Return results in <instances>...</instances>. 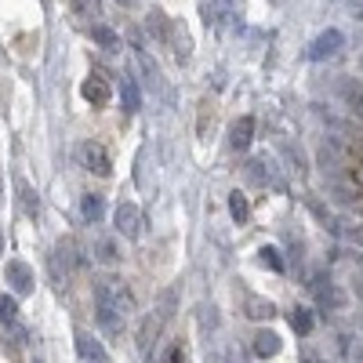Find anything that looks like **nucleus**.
Wrapping results in <instances>:
<instances>
[{
    "label": "nucleus",
    "mask_w": 363,
    "mask_h": 363,
    "mask_svg": "<svg viewBox=\"0 0 363 363\" xmlns=\"http://www.w3.org/2000/svg\"><path fill=\"white\" fill-rule=\"evenodd\" d=\"M113 225H116V233L124 240H138L142 236V211H138V203L120 200L116 211H113Z\"/></svg>",
    "instance_id": "obj_3"
},
{
    "label": "nucleus",
    "mask_w": 363,
    "mask_h": 363,
    "mask_svg": "<svg viewBox=\"0 0 363 363\" xmlns=\"http://www.w3.org/2000/svg\"><path fill=\"white\" fill-rule=\"evenodd\" d=\"M91 33H95V40H99L106 51H120V37L113 33L109 26H99V22H95V26H91Z\"/></svg>",
    "instance_id": "obj_24"
},
{
    "label": "nucleus",
    "mask_w": 363,
    "mask_h": 363,
    "mask_svg": "<svg viewBox=\"0 0 363 363\" xmlns=\"http://www.w3.org/2000/svg\"><path fill=\"white\" fill-rule=\"evenodd\" d=\"M69 8L80 22H95L99 18V0H69Z\"/></svg>",
    "instance_id": "obj_22"
},
{
    "label": "nucleus",
    "mask_w": 363,
    "mask_h": 363,
    "mask_svg": "<svg viewBox=\"0 0 363 363\" xmlns=\"http://www.w3.org/2000/svg\"><path fill=\"white\" fill-rule=\"evenodd\" d=\"M18 200H22V211H26V218H40V196H37V189L29 186L26 178H18Z\"/></svg>",
    "instance_id": "obj_17"
},
{
    "label": "nucleus",
    "mask_w": 363,
    "mask_h": 363,
    "mask_svg": "<svg viewBox=\"0 0 363 363\" xmlns=\"http://www.w3.org/2000/svg\"><path fill=\"white\" fill-rule=\"evenodd\" d=\"M4 277H8V284H11V291H15L18 298L33 294V269H29L26 262L11 258V262H8V269H4Z\"/></svg>",
    "instance_id": "obj_6"
},
{
    "label": "nucleus",
    "mask_w": 363,
    "mask_h": 363,
    "mask_svg": "<svg viewBox=\"0 0 363 363\" xmlns=\"http://www.w3.org/2000/svg\"><path fill=\"white\" fill-rule=\"evenodd\" d=\"M313 291H316V301H320L323 309H342V306H345V294H342L335 284L316 280V284H313Z\"/></svg>",
    "instance_id": "obj_15"
},
{
    "label": "nucleus",
    "mask_w": 363,
    "mask_h": 363,
    "mask_svg": "<svg viewBox=\"0 0 363 363\" xmlns=\"http://www.w3.org/2000/svg\"><path fill=\"white\" fill-rule=\"evenodd\" d=\"M91 258H95L99 265H120V247H116V240L106 236V233H95L91 236Z\"/></svg>",
    "instance_id": "obj_8"
},
{
    "label": "nucleus",
    "mask_w": 363,
    "mask_h": 363,
    "mask_svg": "<svg viewBox=\"0 0 363 363\" xmlns=\"http://www.w3.org/2000/svg\"><path fill=\"white\" fill-rule=\"evenodd\" d=\"M131 313H135V294L116 277L95 280V316H99V327L106 330L109 338H116L120 330H124Z\"/></svg>",
    "instance_id": "obj_1"
},
{
    "label": "nucleus",
    "mask_w": 363,
    "mask_h": 363,
    "mask_svg": "<svg viewBox=\"0 0 363 363\" xmlns=\"http://www.w3.org/2000/svg\"><path fill=\"white\" fill-rule=\"evenodd\" d=\"M80 215H84L87 225H99L102 215H106V200H102L99 193H84V200H80Z\"/></svg>",
    "instance_id": "obj_16"
},
{
    "label": "nucleus",
    "mask_w": 363,
    "mask_h": 363,
    "mask_svg": "<svg viewBox=\"0 0 363 363\" xmlns=\"http://www.w3.org/2000/svg\"><path fill=\"white\" fill-rule=\"evenodd\" d=\"M244 316H247V320H272V316H277V306H272L269 298L244 294Z\"/></svg>",
    "instance_id": "obj_14"
},
{
    "label": "nucleus",
    "mask_w": 363,
    "mask_h": 363,
    "mask_svg": "<svg viewBox=\"0 0 363 363\" xmlns=\"http://www.w3.org/2000/svg\"><path fill=\"white\" fill-rule=\"evenodd\" d=\"M258 258H262V265H265V269L284 272V258H280V251H277V247H262V251H258Z\"/></svg>",
    "instance_id": "obj_25"
},
{
    "label": "nucleus",
    "mask_w": 363,
    "mask_h": 363,
    "mask_svg": "<svg viewBox=\"0 0 363 363\" xmlns=\"http://www.w3.org/2000/svg\"><path fill=\"white\" fill-rule=\"evenodd\" d=\"M80 95H84L91 106H95V109L106 106V102H109V80H106L102 73H91V77L80 84Z\"/></svg>",
    "instance_id": "obj_11"
},
{
    "label": "nucleus",
    "mask_w": 363,
    "mask_h": 363,
    "mask_svg": "<svg viewBox=\"0 0 363 363\" xmlns=\"http://www.w3.org/2000/svg\"><path fill=\"white\" fill-rule=\"evenodd\" d=\"M298 363H323V359H316V356H306V359H298Z\"/></svg>",
    "instance_id": "obj_31"
},
{
    "label": "nucleus",
    "mask_w": 363,
    "mask_h": 363,
    "mask_svg": "<svg viewBox=\"0 0 363 363\" xmlns=\"http://www.w3.org/2000/svg\"><path fill=\"white\" fill-rule=\"evenodd\" d=\"M229 215H233V222H236V225H244V222H247V215H251L247 196L240 193V189H236V193H229Z\"/></svg>",
    "instance_id": "obj_19"
},
{
    "label": "nucleus",
    "mask_w": 363,
    "mask_h": 363,
    "mask_svg": "<svg viewBox=\"0 0 363 363\" xmlns=\"http://www.w3.org/2000/svg\"><path fill=\"white\" fill-rule=\"evenodd\" d=\"M247 182H255V186H262V189H284V182L277 178V164H272V157L269 153H262V157H255L251 164H247Z\"/></svg>",
    "instance_id": "obj_5"
},
{
    "label": "nucleus",
    "mask_w": 363,
    "mask_h": 363,
    "mask_svg": "<svg viewBox=\"0 0 363 363\" xmlns=\"http://www.w3.org/2000/svg\"><path fill=\"white\" fill-rule=\"evenodd\" d=\"M37 363H40V359H37Z\"/></svg>",
    "instance_id": "obj_35"
},
{
    "label": "nucleus",
    "mask_w": 363,
    "mask_h": 363,
    "mask_svg": "<svg viewBox=\"0 0 363 363\" xmlns=\"http://www.w3.org/2000/svg\"><path fill=\"white\" fill-rule=\"evenodd\" d=\"M342 44H345L342 29H323V33H320V37L313 40V48H309V58H316V62H323V58L338 55V51H342Z\"/></svg>",
    "instance_id": "obj_7"
},
{
    "label": "nucleus",
    "mask_w": 363,
    "mask_h": 363,
    "mask_svg": "<svg viewBox=\"0 0 363 363\" xmlns=\"http://www.w3.org/2000/svg\"><path fill=\"white\" fill-rule=\"evenodd\" d=\"M116 4H124V8H135V4H138V0H116Z\"/></svg>",
    "instance_id": "obj_30"
},
{
    "label": "nucleus",
    "mask_w": 363,
    "mask_h": 363,
    "mask_svg": "<svg viewBox=\"0 0 363 363\" xmlns=\"http://www.w3.org/2000/svg\"><path fill=\"white\" fill-rule=\"evenodd\" d=\"M251 349H255V356H258V359H272V356H277V352L284 349V342H280L277 330H258Z\"/></svg>",
    "instance_id": "obj_13"
},
{
    "label": "nucleus",
    "mask_w": 363,
    "mask_h": 363,
    "mask_svg": "<svg viewBox=\"0 0 363 363\" xmlns=\"http://www.w3.org/2000/svg\"><path fill=\"white\" fill-rule=\"evenodd\" d=\"M352 178H356V186L363 189V164H356V167H352Z\"/></svg>",
    "instance_id": "obj_29"
},
{
    "label": "nucleus",
    "mask_w": 363,
    "mask_h": 363,
    "mask_svg": "<svg viewBox=\"0 0 363 363\" xmlns=\"http://www.w3.org/2000/svg\"><path fill=\"white\" fill-rule=\"evenodd\" d=\"M77 352H80V359H87V363H109L106 345H102L95 335H87V330H77Z\"/></svg>",
    "instance_id": "obj_9"
},
{
    "label": "nucleus",
    "mask_w": 363,
    "mask_h": 363,
    "mask_svg": "<svg viewBox=\"0 0 363 363\" xmlns=\"http://www.w3.org/2000/svg\"><path fill=\"white\" fill-rule=\"evenodd\" d=\"M291 327L298 330L301 338H306V335H313V309H306V306H298V309L291 313Z\"/></svg>",
    "instance_id": "obj_20"
},
{
    "label": "nucleus",
    "mask_w": 363,
    "mask_h": 363,
    "mask_svg": "<svg viewBox=\"0 0 363 363\" xmlns=\"http://www.w3.org/2000/svg\"><path fill=\"white\" fill-rule=\"evenodd\" d=\"M174 306H178V291L167 287V291L160 294V301H157V309L142 320V327H138V352H142L145 359H149V352H153V345H157V338H160V330L167 327V320L174 316Z\"/></svg>",
    "instance_id": "obj_2"
},
{
    "label": "nucleus",
    "mask_w": 363,
    "mask_h": 363,
    "mask_svg": "<svg viewBox=\"0 0 363 363\" xmlns=\"http://www.w3.org/2000/svg\"><path fill=\"white\" fill-rule=\"evenodd\" d=\"M145 26H149V33H153L157 40H171V22H167V15L160 11V8H153V11H149V18H145Z\"/></svg>",
    "instance_id": "obj_18"
},
{
    "label": "nucleus",
    "mask_w": 363,
    "mask_h": 363,
    "mask_svg": "<svg viewBox=\"0 0 363 363\" xmlns=\"http://www.w3.org/2000/svg\"><path fill=\"white\" fill-rule=\"evenodd\" d=\"M349 342H352V345H349V356H352V359H356V356L363 359V338H349Z\"/></svg>",
    "instance_id": "obj_28"
},
{
    "label": "nucleus",
    "mask_w": 363,
    "mask_h": 363,
    "mask_svg": "<svg viewBox=\"0 0 363 363\" xmlns=\"http://www.w3.org/2000/svg\"><path fill=\"white\" fill-rule=\"evenodd\" d=\"M164 363H186V352H182V345H171V352H167Z\"/></svg>",
    "instance_id": "obj_27"
},
{
    "label": "nucleus",
    "mask_w": 363,
    "mask_h": 363,
    "mask_svg": "<svg viewBox=\"0 0 363 363\" xmlns=\"http://www.w3.org/2000/svg\"><path fill=\"white\" fill-rule=\"evenodd\" d=\"M359 113H363V99H359Z\"/></svg>",
    "instance_id": "obj_33"
},
{
    "label": "nucleus",
    "mask_w": 363,
    "mask_h": 363,
    "mask_svg": "<svg viewBox=\"0 0 363 363\" xmlns=\"http://www.w3.org/2000/svg\"><path fill=\"white\" fill-rule=\"evenodd\" d=\"M120 109H124L128 116L142 109V87L131 73H124V80H120Z\"/></svg>",
    "instance_id": "obj_12"
},
{
    "label": "nucleus",
    "mask_w": 363,
    "mask_h": 363,
    "mask_svg": "<svg viewBox=\"0 0 363 363\" xmlns=\"http://www.w3.org/2000/svg\"><path fill=\"white\" fill-rule=\"evenodd\" d=\"M80 164H84L91 174H99V178H109V174H113V160H109V153H106V145H99V142H84V145H80Z\"/></svg>",
    "instance_id": "obj_4"
},
{
    "label": "nucleus",
    "mask_w": 363,
    "mask_h": 363,
    "mask_svg": "<svg viewBox=\"0 0 363 363\" xmlns=\"http://www.w3.org/2000/svg\"><path fill=\"white\" fill-rule=\"evenodd\" d=\"M0 323H4V327L18 323V301H15V294H0Z\"/></svg>",
    "instance_id": "obj_21"
},
{
    "label": "nucleus",
    "mask_w": 363,
    "mask_h": 363,
    "mask_svg": "<svg viewBox=\"0 0 363 363\" xmlns=\"http://www.w3.org/2000/svg\"><path fill=\"white\" fill-rule=\"evenodd\" d=\"M0 186H4V174H0Z\"/></svg>",
    "instance_id": "obj_34"
},
{
    "label": "nucleus",
    "mask_w": 363,
    "mask_h": 363,
    "mask_svg": "<svg viewBox=\"0 0 363 363\" xmlns=\"http://www.w3.org/2000/svg\"><path fill=\"white\" fill-rule=\"evenodd\" d=\"M211 128H215V106H211V99H203V102H200V124H196V135L207 138Z\"/></svg>",
    "instance_id": "obj_23"
},
{
    "label": "nucleus",
    "mask_w": 363,
    "mask_h": 363,
    "mask_svg": "<svg viewBox=\"0 0 363 363\" xmlns=\"http://www.w3.org/2000/svg\"><path fill=\"white\" fill-rule=\"evenodd\" d=\"M251 142H255V116H240L229 128V149L244 153V149H251Z\"/></svg>",
    "instance_id": "obj_10"
},
{
    "label": "nucleus",
    "mask_w": 363,
    "mask_h": 363,
    "mask_svg": "<svg viewBox=\"0 0 363 363\" xmlns=\"http://www.w3.org/2000/svg\"><path fill=\"white\" fill-rule=\"evenodd\" d=\"M0 255H4V240H0Z\"/></svg>",
    "instance_id": "obj_32"
},
{
    "label": "nucleus",
    "mask_w": 363,
    "mask_h": 363,
    "mask_svg": "<svg viewBox=\"0 0 363 363\" xmlns=\"http://www.w3.org/2000/svg\"><path fill=\"white\" fill-rule=\"evenodd\" d=\"M338 233H342L345 240H352V244H363V229H359V225H356V229H338Z\"/></svg>",
    "instance_id": "obj_26"
}]
</instances>
